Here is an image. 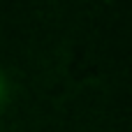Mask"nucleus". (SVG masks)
Here are the masks:
<instances>
[{"instance_id":"obj_1","label":"nucleus","mask_w":132,"mask_h":132,"mask_svg":"<svg viewBox=\"0 0 132 132\" xmlns=\"http://www.w3.org/2000/svg\"><path fill=\"white\" fill-rule=\"evenodd\" d=\"M7 95H9V84H7L5 74L0 72V104H5V102H7Z\"/></svg>"}]
</instances>
